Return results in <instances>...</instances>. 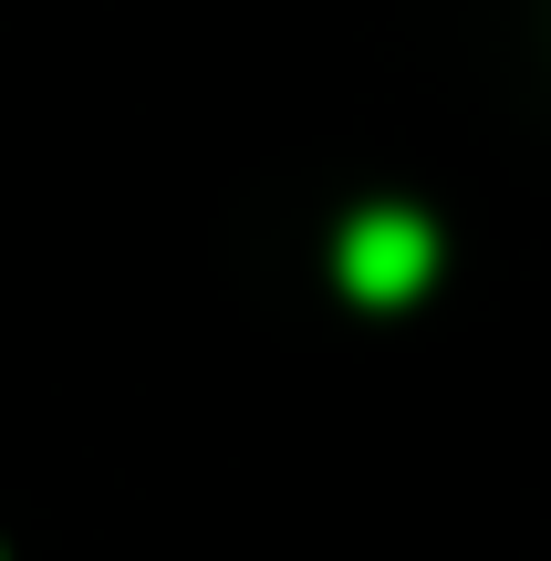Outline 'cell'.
Masks as SVG:
<instances>
[{
  "label": "cell",
  "instance_id": "cell-1",
  "mask_svg": "<svg viewBox=\"0 0 551 561\" xmlns=\"http://www.w3.org/2000/svg\"><path fill=\"white\" fill-rule=\"evenodd\" d=\"M333 271H344L354 301L395 312V301H416L437 280V219H416V208H365V219L344 229V250H333Z\"/></svg>",
  "mask_w": 551,
  "mask_h": 561
}]
</instances>
